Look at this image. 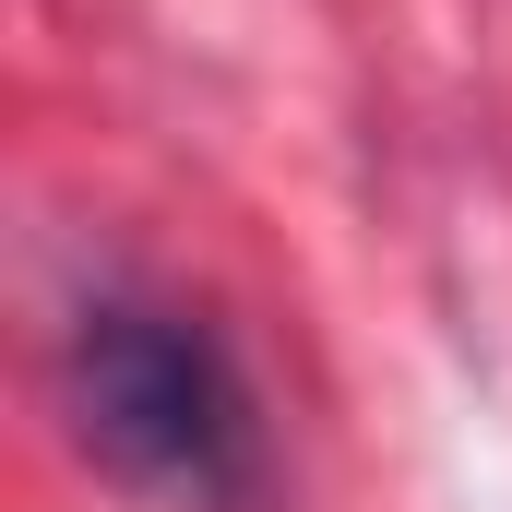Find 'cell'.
I'll return each mask as SVG.
<instances>
[{
    "label": "cell",
    "mask_w": 512,
    "mask_h": 512,
    "mask_svg": "<svg viewBox=\"0 0 512 512\" xmlns=\"http://www.w3.org/2000/svg\"><path fill=\"white\" fill-rule=\"evenodd\" d=\"M60 393L96 477L143 512H262V417L215 322L167 298H84Z\"/></svg>",
    "instance_id": "obj_1"
}]
</instances>
